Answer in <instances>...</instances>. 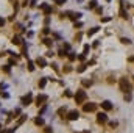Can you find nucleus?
<instances>
[{"mask_svg":"<svg viewBox=\"0 0 134 133\" xmlns=\"http://www.w3.org/2000/svg\"><path fill=\"white\" fill-rule=\"evenodd\" d=\"M120 89L123 91V92H131V89H133V86H131V83L128 82L126 78H120Z\"/></svg>","mask_w":134,"mask_h":133,"instance_id":"obj_1","label":"nucleus"},{"mask_svg":"<svg viewBox=\"0 0 134 133\" xmlns=\"http://www.w3.org/2000/svg\"><path fill=\"white\" fill-rule=\"evenodd\" d=\"M84 100H86V92H84L83 89H78L77 94H75V102L80 105V103H83Z\"/></svg>","mask_w":134,"mask_h":133,"instance_id":"obj_2","label":"nucleus"},{"mask_svg":"<svg viewBox=\"0 0 134 133\" xmlns=\"http://www.w3.org/2000/svg\"><path fill=\"white\" fill-rule=\"evenodd\" d=\"M97 122L98 124H106L108 122V114L106 113H98L97 114Z\"/></svg>","mask_w":134,"mask_h":133,"instance_id":"obj_3","label":"nucleus"},{"mask_svg":"<svg viewBox=\"0 0 134 133\" xmlns=\"http://www.w3.org/2000/svg\"><path fill=\"white\" fill-rule=\"evenodd\" d=\"M78 118H80V113L77 111V110H72V111L67 113V119L69 121H77Z\"/></svg>","mask_w":134,"mask_h":133,"instance_id":"obj_4","label":"nucleus"},{"mask_svg":"<svg viewBox=\"0 0 134 133\" xmlns=\"http://www.w3.org/2000/svg\"><path fill=\"white\" fill-rule=\"evenodd\" d=\"M83 110H84V111L86 113H92V111H95V110H97V105H95V103H86V105L83 107Z\"/></svg>","mask_w":134,"mask_h":133,"instance_id":"obj_5","label":"nucleus"},{"mask_svg":"<svg viewBox=\"0 0 134 133\" xmlns=\"http://www.w3.org/2000/svg\"><path fill=\"white\" fill-rule=\"evenodd\" d=\"M41 8H42V11H44L45 16L51 14V11H53V9H51V6H50V5H47V3H42V5H41Z\"/></svg>","mask_w":134,"mask_h":133,"instance_id":"obj_6","label":"nucleus"},{"mask_svg":"<svg viewBox=\"0 0 134 133\" xmlns=\"http://www.w3.org/2000/svg\"><path fill=\"white\" fill-rule=\"evenodd\" d=\"M33 100V97H31V92H28V94L25 97H22V105H30Z\"/></svg>","mask_w":134,"mask_h":133,"instance_id":"obj_7","label":"nucleus"},{"mask_svg":"<svg viewBox=\"0 0 134 133\" xmlns=\"http://www.w3.org/2000/svg\"><path fill=\"white\" fill-rule=\"evenodd\" d=\"M101 108L104 110V111H109V110H112V103H111L109 100H103L101 102Z\"/></svg>","mask_w":134,"mask_h":133,"instance_id":"obj_8","label":"nucleus"},{"mask_svg":"<svg viewBox=\"0 0 134 133\" xmlns=\"http://www.w3.org/2000/svg\"><path fill=\"white\" fill-rule=\"evenodd\" d=\"M45 100H47V96H44V94L38 96V99H36V105H38V107H39V105H42Z\"/></svg>","mask_w":134,"mask_h":133,"instance_id":"obj_9","label":"nucleus"},{"mask_svg":"<svg viewBox=\"0 0 134 133\" xmlns=\"http://www.w3.org/2000/svg\"><path fill=\"white\" fill-rule=\"evenodd\" d=\"M36 64H38V66H41V67H45V66H47V63H45V60L42 58V56H41V58H38V60H36Z\"/></svg>","mask_w":134,"mask_h":133,"instance_id":"obj_10","label":"nucleus"},{"mask_svg":"<svg viewBox=\"0 0 134 133\" xmlns=\"http://www.w3.org/2000/svg\"><path fill=\"white\" fill-rule=\"evenodd\" d=\"M22 42H24V41H22V38H19V36H14L13 38V44L14 45H22Z\"/></svg>","mask_w":134,"mask_h":133,"instance_id":"obj_11","label":"nucleus"},{"mask_svg":"<svg viewBox=\"0 0 134 133\" xmlns=\"http://www.w3.org/2000/svg\"><path fill=\"white\" fill-rule=\"evenodd\" d=\"M44 44L47 45V47H51V45H53V41H51L50 38H44Z\"/></svg>","mask_w":134,"mask_h":133,"instance_id":"obj_12","label":"nucleus"},{"mask_svg":"<svg viewBox=\"0 0 134 133\" xmlns=\"http://www.w3.org/2000/svg\"><path fill=\"white\" fill-rule=\"evenodd\" d=\"M34 124H36V125H44V119L38 116L36 119H34Z\"/></svg>","mask_w":134,"mask_h":133,"instance_id":"obj_13","label":"nucleus"},{"mask_svg":"<svg viewBox=\"0 0 134 133\" xmlns=\"http://www.w3.org/2000/svg\"><path fill=\"white\" fill-rule=\"evenodd\" d=\"M45 85H47V78H41L39 80V88H45Z\"/></svg>","mask_w":134,"mask_h":133,"instance_id":"obj_14","label":"nucleus"},{"mask_svg":"<svg viewBox=\"0 0 134 133\" xmlns=\"http://www.w3.org/2000/svg\"><path fill=\"white\" fill-rule=\"evenodd\" d=\"M120 16L123 17V19H126V17H128V13L125 11V8H123V5H122V9H120Z\"/></svg>","mask_w":134,"mask_h":133,"instance_id":"obj_15","label":"nucleus"},{"mask_svg":"<svg viewBox=\"0 0 134 133\" xmlns=\"http://www.w3.org/2000/svg\"><path fill=\"white\" fill-rule=\"evenodd\" d=\"M67 56H69V60H70V61H75V60H77V58H78V56H77V55H75V53H73V52H70V53H69Z\"/></svg>","mask_w":134,"mask_h":133,"instance_id":"obj_16","label":"nucleus"},{"mask_svg":"<svg viewBox=\"0 0 134 133\" xmlns=\"http://www.w3.org/2000/svg\"><path fill=\"white\" fill-rule=\"evenodd\" d=\"M90 85H92V80H83V86L84 88H89Z\"/></svg>","mask_w":134,"mask_h":133,"instance_id":"obj_17","label":"nucleus"},{"mask_svg":"<svg viewBox=\"0 0 134 133\" xmlns=\"http://www.w3.org/2000/svg\"><path fill=\"white\" fill-rule=\"evenodd\" d=\"M120 41H122V44H126V45H128V44H131V39H130V38H122Z\"/></svg>","mask_w":134,"mask_h":133,"instance_id":"obj_18","label":"nucleus"},{"mask_svg":"<svg viewBox=\"0 0 134 133\" xmlns=\"http://www.w3.org/2000/svg\"><path fill=\"white\" fill-rule=\"evenodd\" d=\"M28 71H30V72L34 71V63L33 61H28Z\"/></svg>","mask_w":134,"mask_h":133,"instance_id":"obj_19","label":"nucleus"},{"mask_svg":"<svg viewBox=\"0 0 134 133\" xmlns=\"http://www.w3.org/2000/svg\"><path fill=\"white\" fill-rule=\"evenodd\" d=\"M98 30H100V28H98V27H94V28H92V30L89 31V33H87V34H89V36H92V34H95Z\"/></svg>","mask_w":134,"mask_h":133,"instance_id":"obj_20","label":"nucleus"},{"mask_svg":"<svg viewBox=\"0 0 134 133\" xmlns=\"http://www.w3.org/2000/svg\"><path fill=\"white\" fill-rule=\"evenodd\" d=\"M95 5H97V2H90L89 5H87V8H89V9H94V8H95Z\"/></svg>","mask_w":134,"mask_h":133,"instance_id":"obj_21","label":"nucleus"},{"mask_svg":"<svg viewBox=\"0 0 134 133\" xmlns=\"http://www.w3.org/2000/svg\"><path fill=\"white\" fill-rule=\"evenodd\" d=\"M90 50V47H89V44H86L84 45V52H83V55H87V52Z\"/></svg>","mask_w":134,"mask_h":133,"instance_id":"obj_22","label":"nucleus"},{"mask_svg":"<svg viewBox=\"0 0 134 133\" xmlns=\"http://www.w3.org/2000/svg\"><path fill=\"white\" fill-rule=\"evenodd\" d=\"M44 132H45V133H51V132H53V129H51V127H45Z\"/></svg>","mask_w":134,"mask_h":133,"instance_id":"obj_23","label":"nucleus"},{"mask_svg":"<svg viewBox=\"0 0 134 133\" xmlns=\"http://www.w3.org/2000/svg\"><path fill=\"white\" fill-rule=\"evenodd\" d=\"M72 71V66H64V72H70Z\"/></svg>","mask_w":134,"mask_h":133,"instance_id":"obj_24","label":"nucleus"},{"mask_svg":"<svg viewBox=\"0 0 134 133\" xmlns=\"http://www.w3.org/2000/svg\"><path fill=\"white\" fill-rule=\"evenodd\" d=\"M78 60H80V61H84V60H86V55H83V53L78 55Z\"/></svg>","mask_w":134,"mask_h":133,"instance_id":"obj_25","label":"nucleus"},{"mask_svg":"<svg viewBox=\"0 0 134 133\" xmlns=\"http://www.w3.org/2000/svg\"><path fill=\"white\" fill-rule=\"evenodd\" d=\"M84 69H86V64H81V66L78 67V72H83V71H84Z\"/></svg>","mask_w":134,"mask_h":133,"instance_id":"obj_26","label":"nucleus"},{"mask_svg":"<svg viewBox=\"0 0 134 133\" xmlns=\"http://www.w3.org/2000/svg\"><path fill=\"white\" fill-rule=\"evenodd\" d=\"M62 49L67 52V50H70V45H69V44H64V45H62Z\"/></svg>","mask_w":134,"mask_h":133,"instance_id":"obj_27","label":"nucleus"},{"mask_svg":"<svg viewBox=\"0 0 134 133\" xmlns=\"http://www.w3.org/2000/svg\"><path fill=\"white\" fill-rule=\"evenodd\" d=\"M53 2H55L56 5H62L64 2H66V0H53Z\"/></svg>","mask_w":134,"mask_h":133,"instance_id":"obj_28","label":"nucleus"},{"mask_svg":"<svg viewBox=\"0 0 134 133\" xmlns=\"http://www.w3.org/2000/svg\"><path fill=\"white\" fill-rule=\"evenodd\" d=\"M64 113H66V108H59L58 110V114H64Z\"/></svg>","mask_w":134,"mask_h":133,"instance_id":"obj_29","label":"nucleus"},{"mask_svg":"<svg viewBox=\"0 0 134 133\" xmlns=\"http://www.w3.org/2000/svg\"><path fill=\"white\" fill-rule=\"evenodd\" d=\"M42 31H44V34H48V33H50V28H48V27H45Z\"/></svg>","mask_w":134,"mask_h":133,"instance_id":"obj_30","label":"nucleus"},{"mask_svg":"<svg viewBox=\"0 0 134 133\" xmlns=\"http://www.w3.org/2000/svg\"><path fill=\"white\" fill-rule=\"evenodd\" d=\"M9 67H11L9 64H8V66H3V71H5V72H9V71H11V69H9Z\"/></svg>","mask_w":134,"mask_h":133,"instance_id":"obj_31","label":"nucleus"},{"mask_svg":"<svg viewBox=\"0 0 134 133\" xmlns=\"http://www.w3.org/2000/svg\"><path fill=\"white\" fill-rule=\"evenodd\" d=\"M72 96H73V94H72V91H69V89H67V91H66V97H72Z\"/></svg>","mask_w":134,"mask_h":133,"instance_id":"obj_32","label":"nucleus"},{"mask_svg":"<svg viewBox=\"0 0 134 133\" xmlns=\"http://www.w3.org/2000/svg\"><path fill=\"white\" fill-rule=\"evenodd\" d=\"M5 25V19H3V17H0V27H3Z\"/></svg>","mask_w":134,"mask_h":133,"instance_id":"obj_33","label":"nucleus"},{"mask_svg":"<svg viewBox=\"0 0 134 133\" xmlns=\"http://www.w3.org/2000/svg\"><path fill=\"white\" fill-rule=\"evenodd\" d=\"M111 20V17H103V19H101V22H109Z\"/></svg>","mask_w":134,"mask_h":133,"instance_id":"obj_34","label":"nucleus"},{"mask_svg":"<svg viewBox=\"0 0 134 133\" xmlns=\"http://www.w3.org/2000/svg\"><path fill=\"white\" fill-rule=\"evenodd\" d=\"M53 55H55V53H53V52H51V50H50V52H47V56H50V58H51V56H53Z\"/></svg>","mask_w":134,"mask_h":133,"instance_id":"obj_35","label":"nucleus"},{"mask_svg":"<svg viewBox=\"0 0 134 133\" xmlns=\"http://www.w3.org/2000/svg\"><path fill=\"white\" fill-rule=\"evenodd\" d=\"M8 133H14V129H9V130H8Z\"/></svg>","mask_w":134,"mask_h":133,"instance_id":"obj_36","label":"nucleus"},{"mask_svg":"<svg viewBox=\"0 0 134 133\" xmlns=\"http://www.w3.org/2000/svg\"><path fill=\"white\" fill-rule=\"evenodd\" d=\"M130 61H134V56H133V58H130Z\"/></svg>","mask_w":134,"mask_h":133,"instance_id":"obj_37","label":"nucleus"},{"mask_svg":"<svg viewBox=\"0 0 134 133\" xmlns=\"http://www.w3.org/2000/svg\"><path fill=\"white\" fill-rule=\"evenodd\" d=\"M108 2H111V0H108Z\"/></svg>","mask_w":134,"mask_h":133,"instance_id":"obj_38","label":"nucleus"}]
</instances>
